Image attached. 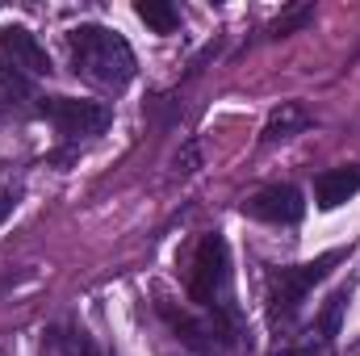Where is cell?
Returning <instances> with one entry per match:
<instances>
[{
    "label": "cell",
    "instance_id": "6da1fadb",
    "mask_svg": "<svg viewBox=\"0 0 360 356\" xmlns=\"http://www.w3.org/2000/svg\"><path fill=\"white\" fill-rule=\"evenodd\" d=\"M63 42H68L76 76H84V80L101 84V89H126L134 80V51H130V42L117 30L72 25L63 34Z\"/></svg>",
    "mask_w": 360,
    "mask_h": 356
},
{
    "label": "cell",
    "instance_id": "7a4b0ae2",
    "mask_svg": "<svg viewBox=\"0 0 360 356\" xmlns=\"http://www.w3.org/2000/svg\"><path fill=\"white\" fill-rule=\"evenodd\" d=\"M188 298L218 319H235L231 306V252L222 235H205L193 252V268H188Z\"/></svg>",
    "mask_w": 360,
    "mask_h": 356
},
{
    "label": "cell",
    "instance_id": "3957f363",
    "mask_svg": "<svg viewBox=\"0 0 360 356\" xmlns=\"http://www.w3.org/2000/svg\"><path fill=\"white\" fill-rule=\"evenodd\" d=\"M340 265V252H327V256H319V260H310V265H297V268H281V272H272L269 281V302H272V314H293L297 310V302L331 272V268Z\"/></svg>",
    "mask_w": 360,
    "mask_h": 356
},
{
    "label": "cell",
    "instance_id": "277c9868",
    "mask_svg": "<svg viewBox=\"0 0 360 356\" xmlns=\"http://www.w3.org/2000/svg\"><path fill=\"white\" fill-rule=\"evenodd\" d=\"M38 113L68 139H89L109 126V109L101 101H80V96H51L38 105Z\"/></svg>",
    "mask_w": 360,
    "mask_h": 356
},
{
    "label": "cell",
    "instance_id": "5b68a950",
    "mask_svg": "<svg viewBox=\"0 0 360 356\" xmlns=\"http://www.w3.org/2000/svg\"><path fill=\"white\" fill-rule=\"evenodd\" d=\"M302 210H306V201H302V193L293 189V184H269V189H260V193H252L248 201H243V214L248 218H260V222H297L302 218Z\"/></svg>",
    "mask_w": 360,
    "mask_h": 356
},
{
    "label": "cell",
    "instance_id": "8992f818",
    "mask_svg": "<svg viewBox=\"0 0 360 356\" xmlns=\"http://www.w3.org/2000/svg\"><path fill=\"white\" fill-rule=\"evenodd\" d=\"M0 59H8L13 68H21V72L34 76V80L51 76V55L42 51V42H38L25 25H4V30H0Z\"/></svg>",
    "mask_w": 360,
    "mask_h": 356
},
{
    "label": "cell",
    "instance_id": "52a82bcc",
    "mask_svg": "<svg viewBox=\"0 0 360 356\" xmlns=\"http://www.w3.org/2000/svg\"><path fill=\"white\" fill-rule=\"evenodd\" d=\"M360 193V164H344V168H327L314 180V201L319 210H340L344 201H352Z\"/></svg>",
    "mask_w": 360,
    "mask_h": 356
},
{
    "label": "cell",
    "instance_id": "ba28073f",
    "mask_svg": "<svg viewBox=\"0 0 360 356\" xmlns=\"http://www.w3.org/2000/svg\"><path fill=\"white\" fill-rule=\"evenodd\" d=\"M30 101H38V80L0 59V109L4 113H30Z\"/></svg>",
    "mask_w": 360,
    "mask_h": 356
},
{
    "label": "cell",
    "instance_id": "9c48e42d",
    "mask_svg": "<svg viewBox=\"0 0 360 356\" xmlns=\"http://www.w3.org/2000/svg\"><path fill=\"white\" fill-rule=\"evenodd\" d=\"M310 126V113L297 101H281V109H272L269 126H264V143H285L293 134H302Z\"/></svg>",
    "mask_w": 360,
    "mask_h": 356
},
{
    "label": "cell",
    "instance_id": "30bf717a",
    "mask_svg": "<svg viewBox=\"0 0 360 356\" xmlns=\"http://www.w3.org/2000/svg\"><path fill=\"white\" fill-rule=\"evenodd\" d=\"M134 17H139L147 30H155V34H172L180 25V13L168 0H139V4H134Z\"/></svg>",
    "mask_w": 360,
    "mask_h": 356
},
{
    "label": "cell",
    "instance_id": "8fae6325",
    "mask_svg": "<svg viewBox=\"0 0 360 356\" xmlns=\"http://www.w3.org/2000/svg\"><path fill=\"white\" fill-rule=\"evenodd\" d=\"M59 348H63L68 356H101L96 344H92L84 331H63V336H59Z\"/></svg>",
    "mask_w": 360,
    "mask_h": 356
},
{
    "label": "cell",
    "instance_id": "7c38bea8",
    "mask_svg": "<svg viewBox=\"0 0 360 356\" xmlns=\"http://www.w3.org/2000/svg\"><path fill=\"white\" fill-rule=\"evenodd\" d=\"M306 21H310V8H293L289 17H281V21L272 25V34L281 38V34H289V30H297V25H306Z\"/></svg>",
    "mask_w": 360,
    "mask_h": 356
},
{
    "label": "cell",
    "instance_id": "4fadbf2b",
    "mask_svg": "<svg viewBox=\"0 0 360 356\" xmlns=\"http://www.w3.org/2000/svg\"><path fill=\"white\" fill-rule=\"evenodd\" d=\"M13 210H17V193H13V189H0V222H4Z\"/></svg>",
    "mask_w": 360,
    "mask_h": 356
}]
</instances>
